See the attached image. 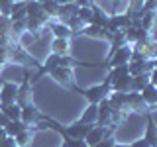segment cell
Here are the masks:
<instances>
[{
    "label": "cell",
    "mask_w": 157,
    "mask_h": 147,
    "mask_svg": "<svg viewBox=\"0 0 157 147\" xmlns=\"http://www.w3.org/2000/svg\"><path fill=\"white\" fill-rule=\"evenodd\" d=\"M108 94H110V86H108V85L90 86L88 90H85V96H86V100L90 102V104H98L100 100L108 98Z\"/></svg>",
    "instance_id": "obj_1"
},
{
    "label": "cell",
    "mask_w": 157,
    "mask_h": 147,
    "mask_svg": "<svg viewBox=\"0 0 157 147\" xmlns=\"http://www.w3.org/2000/svg\"><path fill=\"white\" fill-rule=\"evenodd\" d=\"M130 57H132V47L128 45H122L114 49V51L110 53V67H118V65H126V63H130Z\"/></svg>",
    "instance_id": "obj_2"
},
{
    "label": "cell",
    "mask_w": 157,
    "mask_h": 147,
    "mask_svg": "<svg viewBox=\"0 0 157 147\" xmlns=\"http://www.w3.org/2000/svg\"><path fill=\"white\" fill-rule=\"evenodd\" d=\"M16 92H18V86L14 82H4L2 88H0V106L16 102Z\"/></svg>",
    "instance_id": "obj_3"
},
{
    "label": "cell",
    "mask_w": 157,
    "mask_h": 147,
    "mask_svg": "<svg viewBox=\"0 0 157 147\" xmlns=\"http://www.w3.org/2000/svg\"><path fill=\"white\" fill-rule=\"evenodd\" d=\"M78 12V6L75 2H69V4H59V10H57V18L61 20V24H67L69 18L77 16Z\"/></svg>",
    "instance_id": "obj_4"
},
{
    "label": "cell",
    "mask_w": 157,
    "mask_h": 147,
    "mask_svg": "<svg viewBox=\"0 0 157 147\" xmlns=\"http://www.w3.org/2000/svg\"><path fill=\"white\" fill-rule=\"evenodd\" d=\"M90 127H92V124H81V122H77V124L67 127V135L73 137V139H85V135L88 134Z\"/></svg>",
    "instance_id": "obj_5"
},
{
    "label": "cell",
    "mask_w": 157,
    "mask_h": 147,
    "mask_svg": "<svg viewBox=\"0 0 157 147\" xmlns=\"http://www.w3.org/2000/svg\"><path fill=\"white\" fill-rule=\"evenodd\" d=\"M108 131L104 130V127H100V126H94V127H90L88 130V134L85 135V141H86V145H90V147H94L98 141H102L106 137Z\"/></svg>",
    "instance_id": "obj_6"
},
{
    "label": "cell",
    "mask_w": 157,
    "mask_h": 147,
    "mask_svg": "<svg viewBox=\"0 0 157 147\" xmlns=\"http://www.w3.org/2000/svg\"><path fill=\"white\" fill-rule=\"evenodd\" d=\"M51 77L53 78H55V81L59 82V85H71V69H69V67H61V65H57L55 69H53V71H51Z\"/></svg>",
    "instance_id": "obj_7"
},
{
    "label": "cell",
    "mask_w": 157,
    "mask_h": 147,
    "mask_svg": "<svg viewBox=\"0 0 157 147\" xmlns=\"http://www.w3.org/2000/svg\"><path fill=\"white\" fill-rule=\"evenodd\" d=\"M37 118H39V112H37L32 104L22 106V114H20V120H22L26 126H28V124H32V122H37Z\"/></svg>",
    "instance_id": "obj_8"
},
{
    "label": "cell",
    "mask_w": 157,
    "mask_h": 147,
    "mask_svg": "<svg viewBox=\"0 0 157 147\" xmlns=\"http://www.w3.org/2000/svg\"><path fill=\"white\" fill-rule=\"evenodd\" d=\"M140 94H141V98H144V102H147L149 106H153L155 102H157V88H155L153 82L145 85V86L140 90Z\"/></svg>",
    "instance_id": "obj_9"
},
{
    "label": "cell",
    "mask_w": 157,
    "mask_h": 147,
    "mask_svg": "<svg viewBox=\"0 0 157 147\" xmlns=\"http://www.w3.org/2000/svg\"><path fill=\"white\" fill-rule=\"evenodd\" d=\"M112 88L116 92H130L132 90V75H124L118 77L114 82H112Z\"/></svg>",
    "instance_id": "obj_10"
},
{
    "label": "cell",
    "mask_w": 157,
    "mask_h": 147,
    "mask_svg": "<svg viewBox=\"0 0 157 147\" xmlns=\"http://www.w3.org/2000/svg\"><path fill=\"white\" fill-rule=\"evenodd\" d=\"M2 114L8 118V120H20V114H22V106L12 102V104H6V106H0Z\"/></svg>",
    "instance_id": "obj_11"
},
{
    "label": "cell",
    "mask_w": 157,
    "mask_h": 147,
    "mask_svg": "<svg viewBox=\"0 0 157 147\" xmlns=\"http://www.w3.org/2000/svg\"><path fill=\"white\" fill-rule=\"evenodd\" d=\"M96 120H98V106L96 104H90L85 110V114H82V118L78 122H81V124H92V126H94Z\"/></svg>",
    "instance_id": "obj_12"
},
{
    "label": "cell",
    "mask_w": 157,
    "mask_h": 147,
    "mask_svg": "<svg viewBox=\"0 0 157 147\" xmlns=\"http://www.w3.org/2000/svg\"><path fill=\"white\" fill-rule=\"evenodd\" d=\"M26 124H24L22 120H10L6 126H4V131H6V135H10V137H14L16 134H20L22 130H26Z\"/></svg>",
    "instance_id": "obj_13"
},
{
    "label": "cell",
    "mask_w": 157,
    "mask_h": 147,
    "mask_svg": "<svg viewBox=\"0 0 157 147\" xmlns=\"http://www.w3.org/2000/svg\"><path fill=\"white\" fill-rule=\"evenodd\" d=\"M90 10H92V14H90V20H88V24H94V26L106 28V26H108V18H106L96 6H90Z\"/></svg>",
    "instance_id": "obj_14"
},
{
    "label": "cell",
    "mask_w": 157,
    "mask_h": 147,
    "mask_svg": "<svg viewBox=\"0 0 157 147\" xmlns=\"http://www.w3.org/2000/svg\"><path fill=\"white\" fill-rule=\"evenodd\" d=\"M51 49L55 55H67L69 53V39H63V37H55L51 43Z\"/></svg>",
    "instance_id": "obj_15"
},
{
    "label": "cell",
    "mask_w": 157,
    "mask_h": 147,
    "mask_svg": "<svg viewBox=\"0 0 157 147\" xmlns=\"http://www.w3.org/2000/svg\"><path fill=\"white\" fill-rule=\"evenodd\" d=\"M85 36L88 37H106V28H100V26H94V24H88L81 29Z\"/></svg>",
    "instance_id": "obj_16"
},
{
    "label": "cell",
    "mask_w": 157,
    "mask_h": 147,
    "mask_svg": "<svg viewBox=\"0 0 157 147\" xmlns=\"http://www.w3.org/2000/svg\"><path fill=\"white\" fill-rule=\"evenodd\" d=\"M51 32L55 33V37H63V39H69L73 36V32L69 29L67 24H55V26H51Z\"/></svg>",
    "instance_id": "obj_17"
},
{
    "label": "cell",
    "mask_w": 157,
    "mask_h": 147,
    "mask_svg": "<svg viewBox=\"0 0 157 147\" xmlns=\"http://www.w3.org/2000/svg\"><path fill=\"white\" fill-rule=\"evenodd\" d=\"M59 65V55H55V53H53V55H49V59L45 61V65H41L39 67V75H45V73H51L53 69H55Z\"/></svg>",
    "instance_id": "obj_18"
},
{
    "label": "cell",
    "mask_w": 157,
    "mask_h": 147,
    "mask_svg": "<svg viewBox=\"0 0 157 147\" xmlns=\"http://www.w3.org/2000/svg\"><path fill=\"white\" fill-rule=\"evenodd\" d=\"M145 85H149L147 75H136V77H132V90H134V92H140Z\"/></svg>",
    "instance_id": "obj_19"
},
{
    "label": "cell",
    "mask_w": 157,
    "mask_h": 147,
    "mask_svg": "<svg viewBox=\"0 0 157 147\" xmlns=\"http://www.w3.org/2000/svg\"><path fill=\"white\" fill-rule=\"evenodd\" d=\"M29 139H32V135H29V131H28V127L26 130H22L20 134L14 135V141H16V147H26L29 143Z\"/></svg>",
    "instance_id": "obj_20"
},
{
    "label": "cell",
    "mask_w": 157,
    "mask_h": 147,
    "mask_svg": "<svg viewBox=\"0 0 157 147\" xmlns=\"http://www.w3.org/2000/svg\"><path fill=\"white\" fill-rule=\"evenodd\" d=\"M41 10L43 14L49 18V16H57V10H59V4L55 2V0H47V2L41 4Z\"/></svg>",
    "instance_id": "obj_21"
},
{
    "label": "cell",
    "mask_w": 157,
    "mask_h": 147,
    "mask_svg": "<svg viewBox=\"0 0 157 147\" xmlns=\"http://www.w3.org/2000/svg\"><path fill=\"white\" fill-rule=\"evenodd\" d=\"M10 26H12V20L8 16H0V37H6L10 32Z\"/></svg>",
    "instance_id": "obj_22"
},
{
    "label": "cell",
    "mask_w": 157,
    "mask_h": 147,
    "mask_svg": "<svg viewBox=\"0 0 157 147\" xmlns=\"http://www.w3.org/2000/svg\"><path fill=\"white\" fill-rule=\"evenodd\" d=\"M67 26H69L71 32H77V29H82V28H85V22H82V20H78V16H73V18L67 20Z\"/></svg>",
    "instance_id": "obj_23"
},
{
    "label": "cell",
    "mask_w": 157,
    "mask_h": 147,
    "mask_svg": "<svg viewBox=\"0 0 157 147\" xmlns=\"http://www.w3.org/2000/svg\"><path fill=\"white\" fill-rule=\"evenodd\" d=\"M145 139H147V143H149L151 147H155V143H157V135H155V127H153V122H149V126H147V134H145Z\"/></svg>",
    "instance_id": "obj_24"
},
{
    "label": "cell",
    "mask_w": 157,
    "mask_h": 147,
    "mask_svg": "<svg viewBox=\"0 0 157 147\" xmlns=\"http://www.w3.org/2000/svg\"><path fill=\"white\" fill-rule=\"evenodd\" d=\"M10 32L24 33V32H26V20H14L12 26H10Z\"/></svg>",
    "instance_id": "obj_25"
},
{
    "label": "cell",
    "mask_w": 157,
    "mask_h": 147,
    "mask_svg": "<svg viewBox=\"0 0 157 147\" xmlns=\"http://www.w3.org/2000/svg\"><path fill=\"white\" fill-rule=\"evenodd\" d=\"M12 4H14V0H0V12H2V16H10L12 14Z\"/></svg>",
    "instance_id": "obj_26"
},
{
    "label": "cell",
    "mask_w": 157,
    "mask_h": 147,
    "mask_svg": "<svg viewBox=\"0 0 157 147\" xmlns=\"http://www.w3.org/2000/svg\"><path fill=\"white\" fill-rule=\"evenodd\" d=\"M20 36H22V39H20L22 47H26V45H29V43L36 41V36H33V33H29V32H24V33H20Z\"/></svg>",
    "instance_id": "obj_27"
},
{
    "label": "cell",
    "mask_w": 157,
    "mask_h": 147,
    "mask_svg": "<svg viewBox=\"0 0 157 147\" xmlns=\"http://www.w3.org/2000/svg\"><path fill=\"white\" fill-rule=\"evenodd\" d=\"M90 14H92V10L88 6V8H78L77 16H78V20H82V22H88V20H90Z\"/></svg>",
    "instance_id": "obj_28"
},
{
    "label": "cell",
    "mask_w": 157,
    "mask_h": 147,
    "mask_svg": "<svg viewBox=\"0 0 157 147\" xmlns=\"http://www.w3.org/2000/svg\"><path fill=\"white\" fill-rule=\"evenodd\" d=\"M65 147H86V141L85 139H73V137H67Z\"/></svg>",
    "instance_id": "obj_29"
},
{
    "label": "cell",
    "mask_w": 157,
    "mask_h": 147,
    "mask_svg": "<svg viewBox=\"0 0 157 147\" xmlns=\"http://www.w3.org/2000/svg\"><path fill=\"white\" fill-rule=\"evenodd\" d=\"M0 147H16V141H14V137L6 135V137L0 139Z\"/></svg>",
    "instance_id": "obj_30"
},
{
    "label": "cell",
    "mask_w": 157,
    "mask_h": 147,
    "mask_svg": "<svg viewBox=\"0 0 157 147\" xmlns=\"http://www.w3.org/2000/svg\"><path fill=\"white\" fill-rule=\"evenodd\" d=\"M26 18H28V14H26V8H20L18 12H14V14H12V18H10V20L14 22V20H26Z\"/></svg>",
    "instance_id": "obj_31"
},
{
    "label": "cell",
    "mask_w": 157,
    "mask_h": 147,
    "mask_svg": "<svg viewBox=\"0 0 157 147\" xmlns=\"http://www.w3.org/2000/svg\"><path fill=\"white\" fill-rule=\"evenodd\" d=\"M94 147H114V139H112V137H104V139L98 141Z\"/></svg>",
    "instance_id": "obj_32"
},
{
    "label": "cell",
    "mask_w": 157,
    "mask_h": 147,
    "mask_svg": "<svg viewBox=\"0 0 157 147\" xmlns=\"http://www.w3.org/2000/svg\"><path fill=\"white\" fill-rule=\"evenodd\" d=\"M130 147H151L149 143H147V139L144 137V139H140V141H136L134 145H130Z\"/></svg>",
    "instance_id": "obj_33"
},
{
    "label": "cell",
    "mask_w": 157,
    "mask_h": 147,
    "mask_svg": "<svg viewBox=\"0 0 157 147\" xmlns=\"http://www.w3.org/2000/svg\"><path fill=\"white\" fill-rule=\"evenodd\" d=\"M8 122H10V120H8V118L2 114V110H0V127H4V126L8 124Z\"/></svg>",
    "instance_id": "obj_34"
},
{
    "label": "cell",
    "mask_w": 157,
    "mask_h": 147,
    "mask_svg": "<svg viewBox=\"0 0 157 147\" xmlns=\"http://www.w3.org/2000/svg\"><path fill=\"white\" fill-rule=\"evenodd\" d=\"M57 4H69V2H75V0H55Z\"/></svg>",
    "instance_id": "obj_35"
},
{
    "label": "cell",
    "mask_w": 157,
    "mask_h": 147,
    "mask_svg": "<svg viewBox=\"0 0 157 147\" xmlns=\"http://www.w3.org/2000/svg\"><path fill=\"white\" fill-rule=\"evenodd\" d=\"M2 137H6V131H4V127H0V139Z\"/></svg>",
    "instance_id": "obj_36"
},
{
    "label": "cell",
    "mask_w": 157,
    "mask_h": 147,
    "mask_svg": "<svg viewBox=\"0 0 157 147\" xmlns=\"http://www.w3.org/2000/svg\"><path fill=\"white\" fill-rule=\"evenodd\" d=\"M114 147H130V145H116V143H114Z\"/></svg>",
    "instance_id": "obj_37"
},
{
    "label": "cell",
    "mask_w": 157,
    "mask_h": 147,
    "mask_svg": "<svg viewBox=\"0 0 157 147\" xmlns=\"http://www.w3.org/2000/svg\"><path fill=\"white\" fill-rule=\"evenodd\" d=\"M37 2H41V4H43V2H47V0H37Z\"/></svg>",
    "instance_id": "obj_38"
},
{
    "label": "cell",
    "mask_w": 157,
    "mask_h": 147,
    "mask_svg": "<svg viewBox=\"0 0 157 147\" xmlns=\"http://www.w3.org/2000/svg\"><path fill=\"white\" fill-rule=\"evenodd\" d=\"M86 147H90V145H86Z\"/></svg>",
    "instance_id": "obj_39"
}]
</instances>
